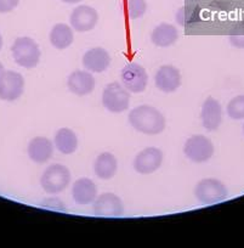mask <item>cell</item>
Segmentation results:
<instances>
[{"label": "cell", "instance_id": "cell-1", "mask_svg": "<svg viewBox=\"0 0 244 248\" xmlns=\"http://www.w3.org/2000/svg\"><path fill=\"white\" fill-rule=\"evenodd\" d=\"M129 123L138 133L158 135L166 129V118L159 109L150 105H140L129 112Z\"/></svg>", "mask_w": 244, "mask_h": 248}, {"label": "cell", "instance_id": "cell-2", "mask_svg": "<svg viewBox=\"0 0 244 248\" xmlns=\"http://www.w3.org/2000/svg\"><path fill=\"white\" fill-rule=\"evenodd\" d=\"M11 54L18 66L23 68H34L40 61V49L34 39L20 37L14 42Z\"/></svg>", "mask_w": 244, "mask_h": 248}, {"label": "cell", "instance_id": "cell-3", "mask_svg": "<svg viewBox=\"0 0 244 248\" xmlns=\"http://www.w3.org/2000/svg\"><path fill=\"white\" fill-rule=\"evenodd\" d=\"M195 196L203 206H212L222 202L229 196L224 183L214 178H205L198 181L195 187Z\"/></svg>", "mask_w": 244, "mask_h": 248}, {"label": "cell", "instance_id": "cell-4", "mask_svg": "<svg viewBox=\"0 0 244 248\" xmlns=\"http://www.w3.org/2000/svg\"><path fill=\"white\" fill-rule=\"evenodd\" d=\"M71 183V171L66 166L54 163L47 167L42 174L40 185L43 190L49 195H57L66 190Z\"/></svg>", "mask_w": 244, "mask_h": 248}, {"label": "cell", "instance_id": "cell-5", "mask_svg": "<svg viewBox=\"0 0 244 248\" xmlns=\"http://www.w3.org/2000/svg\"><path fill=\"white\" fill-rule=\"evenodd\" d=\"M102 105L112 113H122L129 108L130 92L121 83H109L102 93Z\"/></svg>", "mask_w": 244, "mask_h": 248}, {"label": "cell", "instance_id": "cell-6", "mask_svg": "<svg viewBox=\"0 0 244 248\" xmlns=\"http://www.w3.org/2000/svg\"><path fill=\"white\" fill-rule=\"evenodd\" d=\"M214 144L205 135L196 134L186 140L183 145V154L195 163L208 162L214 155Z\"/></svg>", "mask_w": 244, "mask_h": 248}, {"label": "cell", "instance_id": "cell-7", "mask_svg": "<svg viewBox=\"0 0 244 248\" xmlns=\"http://www.w3.org/2000/svg\"><path fill=\"white\" fill-rule=\"evenodd\" d=\"M122 84L133 94L145 92L148 83V75L145 68L136 62H131L124 66L121 72Z\"/></svg>", "mask_w": 244, "mask_h": 248}, {"label": "cell", "instance_id": "cell-8", "mask_svg": "<svg viewBox=\"0 0 244 248\" xmlns=\"http://www.w3.org/2000/svg\"><path fill=\"white\" fill-rule=\"evenodd\" d=\"M92 213L100 218H118L124 214L123 201L112 192H105L92 202Z\"/></svg>", "mask_w": 244, "mask_h": 248}, {"label": "cell", "instance_id": "cell-9", "mask_svg": "<svg viewBox=\"0 0 244 248\" xmlns=\"http://www.w3.org/2000/svg\"><path fill=\"white\" fill-rule=\"evenodd\" d=\"M25 90V78L15 71H5L0 77V100L16 101Z\"/></svg>", "mask_w": 244, "mask_h": 248}, {"label": "cell", "instance_id": "cell-10", "mask_svg": "<svg viewBox=\"0 0 244 248\" xmlns=\"http://www.w3.org/2000/svg\"><path fill=\"white\" fill-rule=\"evenodd\" d=\"M163 163V152L157 147H146L141 152H138L137 156L134 159V169L138 174L154 173L155 170L160 168Z\"/></svg>", "mask_w": 244, "mask_h": 248}, {"label": "cell", "instance_id": "cell-11", "mask_svg": "<svg viewBox=\"0 0 244 248\" xmlns=\"http://www.w3.org/2000/svg\"><path fill=\"white\" fill-rule=\"evenodd\" d=\"M72 28L76 32L84 33L94 30L99 22V14L89 5H79L72 11L69 17Z\"/></svg>", "mask_w": 244, "mask_h": 248}, {"label": "cell", "instance_id": "cell-12", "mask_svg": "<svg viewBox=\"0 0 244 248\" xmlns=\"http://www.w3.org/2000/svg\"><path fill=\"white\" fill-rule=\"evenodd\" d=\"M155 87L163 93H174L181 87L183 78L181 73L175 66L164 65L159 67L154 76Z\"/></svg>", "mask_w": 244, "mask_h": 248}, {"label": "cell", "instance_id": "cell-13", "mask_svg": "<svg viewBox=\"0 0 244 248\" xmlns=\"http://www.w3.org/2000/svg\"><path fill=\"white\" fill-rule=\"evenodd\" d=\"M200 121L208 132H215L219 129L222 122V108L216 99L209 96L203 102L200 109Z\"/></svg>", "mask_w": 244, "mask_h": 248}, {"label": "cell", "instance_id": "cell-14", "mask_svg": "<svg viewBox=\"0 0 244 248\" xmlns=\"http://www.w3.org/2000/svg\"><path fill=\"white\" fill-rule=\"evenodd\" d=\"M67 87L72 94L85 96L94 92L95 78L92 72L88 71H74L67 79Z\"/></svg>", "mask_w": 244, "mask_h": 248}, {"label": "cell", "instance_id": "cell-15", "mask_svg": "<svg viewBox=\"0 0 244 248\" xmlns=\"http://www.w3.org/2000/svg\"><path fill=\"white\" fill-rule=\"evenodd\" d=\"M83 65L89 72L102 73L111 65V56L104 47H92L83 56Z\"/></svg>", "mask_w": 244, "mask_h": 248}, {"label": "cell", "instance_id": "cell-16", "mask_svg": "<svg viewBox=\"0 0 244 248\" xmlns=\"http://www.w3.org/2000/svg\"><path fill=\"white\" fill-rule=\"evenodd\" d=\"M73 201L79 206H87L92 203L97 197V187L94 181L89 178H80L74 181L72 187Z\"/></svg>", "mask_w": 244, "mask_h": 248}, {"label": "cell", "instance_id": "cell-17", "mask_svg": "<svg viewBox=\"0 0 244 248\" xmlns=\"http://www.w3.org/2000/svg\"><path fill=\"white\" fill-rule=\"evenodd\" d=\"M27 154L30 161L34 163H45L54 155V144L47 138L37 137L30 140L28 144Z\"/></svg>", "mask_w": 244, "mask_h": 248}, {"label": "cell", "instance_id": "cell-18", "mask_svg": "<svg viewBox=\"0 0 244 248\" xmlns=\"http://www.w3.org/2000/svg\"><path fill=\"white\" fill-rule=\"evenodd\" d=\"M179 39V32L170 23H160L151 33V42L159 47H168L175 44Z\"/></svg>", "mask_w": 244, "mask_h": 248}, {"label": "cell", "instance_id": "cell-19", "mask_svg": "<svg viewBox=\"0 0 244 248\" xmlns=\"http://www.w3.org/2000/svg\"><path fill=\"white\" fill-rule=\"evenodd\" d=\"M118 169V162L116 156L111 152H102L94 162V171L97 178L102 180H109L113 178Z\"/></svg>", "mask_w": 244, "mask_h": 248}, {"label": "cell", "instance_id": "cell-20", "mask_svg": "<svg viewBox=\"0 0 244 248\" xmlns=\"http://www.w3.org/2000/svg\"><path fill=\"white\" fill-rule=\"evenodd\" d=\"M74 40V34L72 27L66 23H57L51 28L50 32V43L54 47L59 50H64L71 46Z\"/></svg>", "mask_w": 244, "mask_h": 248}, {"label": "cell", "instance_id": "cell-21", "mask_svg": "<svg viewBox=\"0 0 244 248\" xmlns=\"http://www.w3.org/2000/svg\"><path fill=\"white\" fill-rule=\"evenodd\" d=\"M55 147L63 155H72L78 147V138L69 128H61L55 134Z\"/></svg>", "mask_w": 244, "mask_h": 248}, {"label": "cell", "instance_id": "cell-22", "mask_svg": "<svg viewBox=\"0 0 244 248\" xmlns=\"http://www.w3.org/2000/svg\"><path fill=\"white\" fill-rule=\"evenodd\" d=\"M226 113L233 121L244 119V95H237L229 100L226 106Z\"/></svg>", "mask_w": 244, "mask_h": 248}, {"label": "cell", "instance_id": "cell-23", "mask_svg": "<svg viewBox=\"0 0 244 248\" xmlns=\"http://www.w3.org/2000/svg\"><path fill=\"white\" fill-rule=\"evenodd\" d=\"M147 10L146 0H128L126 3V13L130 20H137L145 15Z\"/></svg>", "mask_w": 244, "mask_h": 248}, {"label": "cell", "instance_id": "cell-24", "mask_svg": "<svg viewBox=\"0 0 244 248\" xmlns=\"http://www.w3.org/2000/svg\"><path fill=\"white\" fill-rule=\"evenodd\" d=\"M197 20V13L191 6H183L176 13V22L180 26H191Z\"/></svg>", "mask_w": 244, "mask_h": 248}, {"label": "cell", "instance_id": "cell-25", "mask_svg": "<svg viewBox=\"0 0 244 248\" xmlns=\"http://www.w3.org/2000/svg\"><path fill=\"white\" fill-rule=\"evenodd\" d=\"M18 5V0H0V14L11 13Z\"/></svg>", "mask_w": 244, "mask_h": 248}, {"label": "cell", "instance_id": "cell-26", "mask_svg": "<svg viewBox=\"0 0 244 248\" xmlns=\"http://www.w3.org/2000/svg\"><path fill=\"white\" fill-rule=\"evenodd\" d=\"M229 44L236 49H244V34H232L229 37Z\"/></svg>", "mask_w": 244, "mask_h": 248}, {"label": "cell", "instance_id": "cell-27", "mask_svg": "<svg viewBox=\"0 0 244 248\" xmlns=\"http://www.w3.org/2000/svg\"><path fill=\"white\" fill-rule=\"evenodd\" d=\"M62 3H66V4H76V3H80L83 0H61Z\"/></svg>", "mask_w": 244, "mask_h": 248}, {"label": "cell", "instance_id": "cell-28", "mask_svg": "<svg viewBox=\"0 0 244 248\" xmlns=\"http://www.w3.org/2000/svg\"><path fill=\"white\" fill-rule=\"evenodd\" d=\"M4 72H5V68H4L3 63H1V62H0V77H1V76L4 75Z\"/></svg>", "mask_w": 244, "mask_h": 248}, {"label": "cell", "instance_id": "cell-29", "mask_svg": "<svg viewBox=\"0 0 244 248\" xmlns=\"http://www.w3.org/2000/svg\"><path fill=\"white\" fill-rule=\"evenodd\" d=\"M1 47H3V37L0 34V50H1Z\"/></svg>", "mask_w": 244, "mask_h": 248}, {"label": "cell", "instance_id": "cell-30", "mask_svg": "<svg viewBox=\"0 0 244 248\" xmlns=\"http://www.w3.org/2000/svg\"><path fill=\"white\" fill-rule=\"evenodd\" d=\"M243 133H244V124H243Z\"/></svg>", "mask_w": 244, "mask_h": 248}]
</instances>
